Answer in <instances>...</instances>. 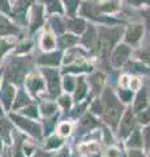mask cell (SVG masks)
I'll return each mask as SVG.
<instances>
[{
    "mask_svg": "<svg viewBox=\"0 0 150 157\" xmlns=\"http://www.w3.org/2000/svg\"><path fill=\"white\" fill-rule=\"evenodd\" d=\"M128 157H144V155L140 151H130Z\"/></svg>",
    "mask_w": 150,
    "mask_h": 157,
    "instance_id": "obj_43",
    "label": "cell"
},
{
    "mask_svg": "<svg viewBox=\"0 0 150 157\" xmlns=\"http://www.w3.org/2000/svg\"><path fill=\"white\" fill-rule=\"evenodd\" d=\"M107 156H108V157H119V152H118V149H115V148L108 149Z\"/></svg>",
    "mask_w": 150,
    "mask_h": 157,
    "instance_id": "obj_44",
    "label": "cell"
},
{
    "mask_svg": "<svg viewBox=\"0 0 150 157\" xmlns=\"http://www.w3.org/2000/svg\"><path fill=\"white\" fill-rule=\"evenodd\" d=\"M140 59L144 62H146L150 64V48H146V50H142V51H140Z\"/></svg>",
    "mask_w": 150,
    "mask_h": 157,
    "instance_id": "obj_33",
    "label": "cell"
},
{
    "mask_svg": "<svg viewBox=\"0 0 150 157\" xmlns=\"http://www.w3.org/2000/svg\"><path fill=\"white\" fill-rule=\"evenodd\" d=\"M45 75L47 77V82H48V89L52 96L59 94L60 92V80H59V73L54 70H43Z\"/></svg>",
    "mask_w": 150,
    "mask_h": 157,
    "instance_id": "obj_5",
    "label": "cell"
},
{
    "mask_svg": "<svg viewBox=\"0 0 150 157\" xmlns=\"http://www.w3.org/2000/svg\"><path fill=\"white\" fill-rule=\"evenodd\" d=\"M61 144V140L59 139L57 136H54V137H51L50 140L47 141V144H46V148L47 149H52V148H57Z\"/></svg>",
    "mask_w": 150,
    "mask_h": 157,
    "instance_id": "obj_28",
    "label": "cell"
},
{
    "mask_svg": "<svg viewBox=\"0 0 150 157\" xmlns=\"http://www.w3.org/2000/svg\"><path fill=\"white\" fill-rule=\"evenodd\" d=\"M24 73H25V68L22 62H13L7 70V80L12 82H20L24 78Z\"/></svg>",
    "mask_w": 150,
    "mask_h": 157,
    "instance_id": "obj_3",
    "label": "cell"
},
{
    "mask_svg": "<svg viewBox=\"0 0 150 157\" xmlns=\"http://www.w3.org/2000/svg\"><path fill=\"white\" fill-rule=\"evenodd\" d=\"M90 71V67H86V66H82V67H68L67 70H64V72H80V71Z\"/></svg>",
    "mask_w": 150,
    "mask_h": 157,
    "instance_id": "obj_35",
    "label": "cell"
},
{
    "mask_svg": "<svg viewBox=\"0 0 150 157\" xmlns=\"http://www.w3.org/2000/svg\"><path fill=\"white\" fill-rule=\"evenodd\" d=\"M48 9L51 12H61V7H60V3L59 0H46Z\"/></svg>",
    "mask_w": 150,
    "mask_h": 157,
    "instance_id": "obj_26",
    "label": "cell"
},
{
    "mask_svg": "<svg viewBox=\"0 0 150 157\" xmlns=\"http://www.w3.org/2000/svg\"><path fill=\"white\" fill-rule=\"evenodd\" d=\"M68 156H69V155H68V149H63L56 157H68Z\"/></svg>",
    "mask_w": 150,
    "mask_h": 157,
    "instance_id": "obj_46",
    "label": "cell"
},
{
    "mask_svg": "<svg viewBox=\"0 0 150 157\" xmlns=\"http://www.w3.org/2000/svg\"><path fill=\"white\" fill-rule=\"evenodd\" d=\"M146 104H148V101H146V92L141 90L138 93L137 98H136V102H134V111H136V113L142 111L145 107H146Z\"/></svg>",
    "mask_w": 150,
    "mask_h": 157,
    "instance_id": "obj_12",
    "label": "cell"
},
{
    "mask_svg": "<svg viewBox=\"0 0 150 157\" xmlns=\"http://www.w3.org/2000/svg\"><path fill=\"white\" fill-rule=\"evenodd\" d=\"M85 93H86V85H85L84 80H82V77H80L79 78V88H77L76 94H75V100L76 101H81L82 97L85 96Z\"/></svg>",
    "mask_w": 150,
    "mask_h": 157,
    "instance_id": "obj_18",
    "label": "cell"
},
{
    "mask_svg": "<svg viewBox=\"0 0 150 157\" xmlns=\"http://www.w3.org/2000/svg\"><path fill=\"white\" fill-rule=\"evenodd\" d=\"M24 113H25V114H27V115H31V117H37V114H38V113H37V109H35L34 106L27 107V109L24 111Z\"/></svg>",
    "mask_w": 150,
    "mask_h": 157,
    "instance_id": "obj_41",
    "label": "cell"
},
{
    "mask_svg": "<svg viewBox=\"0 0 150 157\" xmlns=\"http://www.w3.org/2000/svg\"><path fill=\"white\" fill-rule=\"evenodd\" d=\"M133 126H134V121H133V115H132V111L127 110L125 111V114L122 119V124H120V135L123 137L128 136L130 134V130H133Z\"/></svg>",
    "mask_w": 150,
    "mask_h": 157,
    "instance_id": "obj_6",
    "label": "cell"
},
{
    "mask_svg": "<svg viewBox=\"0 0 150 157\" xmlns=\"http://www.w3.org/2000/svg\"><path fill=\"white\" fill-rule=\"evenodd\" d=\"M128 84V77L127 76H124L123 77V80H122V85H127Z\"/></svg>",
    "mask_w": 150,
    "mask_h": 157,
    "instance_id": "obj_51",
    "label": "cell"
},
{
    "mask_svg": "<svg viewBox=\"0 0 150 157\" xmlns=\"http://www.w3.org/2000/svg\"><path fill=\"white\" fill-rule=\"evenodd\" d=\"M144 14H145V18H146V21H148V24H149V25H150V9H149V11H146V12H145Z\"/></svg>",
    "mask_w": 150,
    "mask_h": 157,
    "instance_id": "obj_48",
    "label": "cell"
},
{
    "mask_svg": "<svg viewBox=\"0 0 150 157\" xmlns=\"http://www.w3.org/2000/svg\"><path fill=\"white\" fill-rule=\"evenodd\" d=\"M120 97H122V100L123 101H129L130 100V97H132V93L130 92H125V90H120Z\"/></svg>",
    "mask_w": 150,
    "mask_h": 157,
    "instance_id": "obj_40",
    "label": "cell"
},
{
    "mask_svg": "<svg viewBox=\"0 0 150 157\" xmlns=\"http://www.w3.org/2000/svg\"><path fill=\"white\" fill-rule=\"evenodd\" d=\"M60 56L61 54L60 52H52V54H47V55H42L38 62L41 64H52V66H57L60 62Z\"/></svg>",
    "mask_w": 150,
    "mask_h": 157,
    "instance_id": "obj_9",
    "label": "cell"
},
{
    "mask_svg": "<svg viewBox=\"0 0 150 157\" xmlns=\"http://www.w3.org/2000/svg\"><path fill=\"white\" fill-rule=\"evenodd\" d=\"M9 131H11V124H9V122H7L5 119H0V134H2V136L5 139L7 143H11Z\"/></svg>",
    "mask_w": 150,
    "mask_h": 157,
    "instance_id": "obj_16",
    "label": "cell"
},
{
    "mask_svg": "<svg viewBox=\"0 0 150 157\" xmlns=\"http://www.w3.org/2000/svg\"><path fill=\"white\" fill-rule=\"evenodd\" d=\"M144 136H145V143H146V147L149 148V147H150V126L145 128V131H144Z\"/></svg>",
    "mask_w": 150,
    "mask_h": 157,
    "instance_id": "obj_38",
    "label": "cell"
},
{
    "mask_svg": "<svg viewBox=\"0 0 150 157\" xmlns=\"http://www.w3.org/2000/svg\"><path fill=\"white\" fill-rule=\"evenodd\" d=\"M103 104H104V121L111 126H116L120 119V114L123 111V106L120 105L118 98L110 89H106L103 93Z\"/></svg>",
    "mask_w": 150,
    "mask_h": 157,
    "instance_id": "obj_1",
    "label": "cell"
},
{
    "mask_svg": "<svg viewBox=\"0 0 150 157\" xmlns=\"http://www.w3.org/2000/svg\"><path fill=\"white\" fill-rule=\"evenodd\" d=\"M93 111L94 113H102V109H101L99 102H95V104L93 105Z\"/></svg>",
    "mask_w": 150,
    "mask_h": 157,
    "instance_id": "obj_45",
    "label": "cell"
},
{
    "mask_svg": "<svg viewBox=\"0 0 150 157\" xmlns=\"http://www.w3.org/2000/svg\"><path fill=\"white\" fill-rule=\"evenodd\" d=\"M80 151L84 153H93V152L98 151V144L95 143H89V144H82L80 147Z\"/></svg>",
    "mask_w": 150,
    "mask_h": 157,
    "instance_id": "obj_25",
    "label": "cell"
},
{
    "mask_svg": "<svg viewBox=\"0 0 150 157\" xmlns=\"http://www.w3.org/2000/svg\"><path fill=\"white\" fill-rule=\"evenodd\" d=\"M67 25H68V29L73 30L75 33H81L85 29V22L82 20H69Z\"/></svg>",
    "mask_w": 150,
    "mask_h": 157,
    "instance_id": "obj_15",
    "label": "cell"
},
{
    "mask_svg": "<svg viewBox=\"0 0 150 157\" xmlns=\"http://www.w3.org/2000/svg\"><path fill=\"white\" fill-rule=\"evenodd\" d=\"M141 136H140V132L136 130L133 132V135L129 137L128 141V147H141Z\"/></svg>",
    "mask_w": 150,
    "mask_h": 157,
    "instance_id": "obj_20",
    "label": "cell"
},
{
    "mask_svg": "<svg viewBox=\"0 0 150 157\" xmlns=\"http://www.w3.org/2000/svg\"><path fill=\"white\" fill-rule=\"evenodd\" d=\"M34 157H50V156H48L47 153H45V152H38Z\"/></svg>",
    "mask_w": 150,
    "mask_h": 157,
    "instance_id": "obj_50",
    "label": "cell"
},
{
    "mask_svg": "<svg viewBox=\"0 0 150 157\" xmlns=\"http://www.w3.org/2000/svg\"><path fill=\"white\" fill-rule=\"evenodd\" d=\"M130 86H132V89H137V86H138V81H137V80H133L132 82H130Z\"/></svg>",
    "mask_w": 150,
    "mask_h": 157,
    "instance_id": "obj_49",
    "label": "cell"
},
{
    "mask_svg": "<svg viewBox=\"0 0 150 157\" xmlns=\"http://www.w3.org/2000/svg\"><path fill=\"white\" fill-rule=\"evenodd\" d=\"M26 104H29L27 96H26L24 92H20V93H18V97H17L16 104H14V109H16V107H20V106H22V105H26Z\"/></svg>",
    "mask_w": 150,
    "mask_h": 157,
    "instance_id": "obj_27",
    "label": "cell"
},
{
    "mask_svg": "<svg viewBox=\"0 0 150 157\" xmlns=\"http://www.w3.org/2000/svg\"><path fill=\"white\" fill-rule=\"evenodd\" d=\"M95 41H97V37H95V30H94V28L89 26L88 32H86L85 37H84V39H82V43H84L85 46H88V47H93Z\"/></svg>",
    "mask_w": 150,
    "mask_h": 157,
    "instance_id": "obj_14",
    "label": "cell"
},
{
    "mask_svg": "<svg viewBox=\"0 0 150 157\" xmlns=\"http://www.w3.org/2000/svg\"><path fill=\"white\" fill-rule=\"evenodd\" d=\"M128 55H129V48L125 46V45H120L115 50L114 55H112V63H114V66L120 67L125 60H127Z\"/></svg>",
    "mask_w": 150,
    "mask_h": 157,
    "instance_id": "obj_7",
    "label": "cell"
},
{
    "mask_svg": "<svg viewBox=\"0 0 150 157\" xmlns=\"http://www.w3.org/2000/svg\"><path fill=\"white\" fill-rule=\"evenodd\" d=\"M60 104L64 106V109H69L71 107V98L68 96H63L60 98Z\"/></svg>",
    "mask_w": 150,
    "mask_h": 157,
    "instance_id": "obj_36",
    "label": "cell"
},
{
    "mask_svg": "<svg viewBox=\"0 0 150 157\" xmlns=\"http://www.w3.org/2000/svg\"><path fill=\"white\" fill-rule=\"evenodd\" d=\"M52 25H54V30L56 33H61L63 30H64V26H63V24L60 22L59 18H52Z\"/></svg>",
    "mask_w": 150,
    "mask_h": 157,
    "instance_id": "obj_32",
    "label": "cell"
},
{
    "mask_svg": "<svg viewBox=\"0 0 150 157\" xmlns=\"http://www.w3.org/2000/svg\"><path fill=\"white\" fill-rule=\"evenodd\" d=\"M138 121L141 123H149L150 122V110H146V111H140V115H138Z\"/></svg>",
    "mask_w": 150,
    "mask_h": 157,
    "instance_id": "obj_30",
    "label": "cell"
},
{
    "mask_svg": "<svg viewBox=\"0 0 150 157\" xmlns=\"http://www.w3.org/2000/svg\"><path fill=\"white\" fill-rule=\"evenodd\" d=\"M76 42H77V38L73 36H63L60 38V45L63 47H69L72 45H75Z\"/></svg>",
    "mask_w": 150,
    "mask_h": 157,
    "instance_id": "obj_21",
    "label": "cell"
},
{
    "mask_svg": "<svg viewBox=\"0 0 150 157\" xmlns=\"http://www.w3.org/2000/svg\"><path fill=\"white\" fill-rule=\"evenodd\" d=\"M0 9L4 12H9V6H8V0H0Z\"/></svg>",
    "mask_w": 150,
    "mask_h": 157,
    "instance_id": "obj_42",
    "label": "cell"
},
{
    "mask_svg": "<svg viewBox=\"0 0 150 157\" xmlns=\"http://www.w3.org/2000/svg\"><path fill=\"white\" fill-rule=\"evenodd\" d=\"M43 21V17H42V9L41 7L35 8V12H34V17H33V22H31V30L34 32L35 29L39 28V25Z\"/></svg>",
    "mask_w": 150,
    "mask_h": 157,
    "instance_id": "obj_17",
    "label": "cell"
},
{
    "mask_svg": "<svg viewBox=\"0 0 150 157\" xmlns=\"http://www.w3.org/2000/svg\"><path fill=\"white\" fill-rule=\"evenodd\" d=\"M8 48H9V45H8L5 41H0V58L3 56V54L5 52Z\"/></svg>",
    "mask_w": 150,
    "mask_h": 157,
    "instance_id": "obj_39",
    "label": "cell"
},
{
    "mask_svg": "<svg viewBox=\"0 0 150 157\" xmlns=\"http://www.w3.org/2000/svg\"><path fill=\"white\" fill-rule=\"evenodd\" d=\"M27 86L33 93H37L38 90H41L43 88V81L38 76H30L27 80Z\"/></svg>",
    "mask_w": 150,
    "mask_h": 157,
    "instance_id": "obj_13",
    "label": "cell"
},
{
    "mask_svg": "<svg viewBox=\"0 0 150 157\" xmlns=\"http://www.w3.org/2000/svg\"><path fill=\"white\" fill-rule=\"evenodd\" d=\"M129 3H132V4H136V6H138V4H141L144 2H149V0H128Z\"/></svg>",
    "mask_w": 150,
    "mask_h": 157,
    "instance_id": "obj_47",
    "label": "cell"
},
{
    "mask_svg": "<svg viewBox=\"0 0 150 157\" xmlns=\"http://www.w3.org/2000/svg\"><path fill=\"white\" fill-rule=\"evenodd\" d=\"M64 88H65V90H73V88H75V82H73V78L72 77H65L64 78Z\"/></svg>",
    "mask_w": 150,
    "mask_h": 157,
    "instance_id": "obj_34",
    "label": "cell"
},
{
    "mask_svg": "<svg viewBox=\"0 0 150 157\" xmlns=\"http://www.w3.org/2000/svg\"><path fill=\"white\" fill-rule=\"evenodd\" d=\"M54 46H55V42H54V39H52V37L46 34L42 39V47L45 48V50H51Z\"/></svg>",
    "mask_w": 150,
    "mask_h": 157,
    "instance_id": "obj_24",
    "label": "cell"
},
{
    "mask_svg": "<svg viewBox=\"0 0 150 157\" xmlns=\"http://www.w3.org/2000/svg\"><path fill=\"white\" fill-rule=\"evenodd\" d=\"M95 126H97V121L90 115H86L84 119L81 121L82 130H90V128H93V127H95Z\"/></svg>",
    "mask_w": 150,
    "mask_h": 157,
    "instance_id": "obj_19",
    "label": "cell"
},
{
    "mask_svg": "<svg viewBox=\"0 0 150 157\" xmlns=\"http://www.w3.org/2000/svg\"><path fill=\"white\" fill-rule=\"evenodd\" d=\"M122 30L119 29H101V37H99V42H101V46H102V51L106 55L112 47L118 38L120 36Z\"/></svg>",
    "mask_w": 150,
    "mask_h": 157,
    "instance_id": "obj_2",
    "label": "cell"
},
{
    "mask_svg": "<svg viewBox=\"0 0 150 157\" xmlns=\"http://www.w3.org/2000/svg\"><path fill=\"white\" fill-rule=\"evenodd\" d=\"M13 97H14V89L11 85L4 84L3 92H2V98H3V104H4V106H5L7 109L9 107V105H11Z\"/></svg>",
    "mask_w": 150,
    "mask_h": 157,
    "instance_id": "obj_10",
    "label": "cell"
},
{
    "mask_svg": "<svg viewBox=\"0 0 150 157\" xmlns=\"http://www.w3.org/2000/svg\"><path fill=\"white\" fill-rule=\"evenodd\" d=\"M142 34V26L141 25H132L129 29L127 34H125V41L129 42V43H136Z\"/></svg>",
    "mask_w": 150,
    "mask_h": 157,
    "instance_id": "obj_8",
    "label": "cell"
},
{
    "mask_svg": "<svg viewBox=\"0 0 150 157\" xmlns=\"http://www.w3.org/2000/svg\"><path fill=\"white\" fill-rule=\"evenodd\" d=\"M90 81H91V84L94 85L95 90H99L101 86H102V84H103V76L101 75V73H95V75L90 78Z\"/></svg>",
    "mask_w": 150,
    "mask_h": 157,
    "instance_id": "obj_23",
    "label": "cell"
},
{
    "mask_svg": "<svg viewBox=\"0 0 150 157\" xmlns=\"http://www.w3.org/2000/svg\"><path fill=\"white\" fill-rule=\"evenodd\" d=\"M16 33H17V29L8 20L0 16V36H4V34H16Z\"/></svg>",
    "mask_w": 150,
    "mask_h": 157,
    "instance_id": "obj_11",
    "label": "cell"
},
{
    "mask_svg": "<svg viewBox=\"0 0 150 157\" xmlns=\"http://www.w3.org/2000/svg\"><path fill=\"white\" fill-rule=\"evenodd\" d=\"M59 131L61 135H68L71 132V126L68 123H63L60 127H59Z\"/></svg>",
    "mask_w": 150,
    "mask_h": 157,
    "instance_id": "obj_37",
    "label": "cell"
},
{
    "mask_svg": "<svg viewBox=\"0 0 150 157\" xmlns=\"http://www.w3.org/2000/svg\"><path fill=\"white\" fill-rule=\"evenodd\" d=\"M12 119L16 122V123L21 127V128H24L25 131H27L30 135L33 136H41V127L38 126L37 123H34V122H31V121H27L25 119V118H22V117H18V115H14L12 114Z\"/></svg>",
    "mask_w": 150,
    "mask_h": 157,
    "instance_id": "obj_4",
    "label": "cell"
},
{
    "mask_svg": "<svg viewBox=\"0 0 150 157\" xmlns=\"http://www.w3.org/2000/svg\"><path fill=\"white\" fill-rule=\"evenodd\" d=\"M55 110H56V106L54 104H45L42 106V111H43V114H46V115L52 114Z\"/></svg>",
    "mask_w": 150,
    "mask_h": 157,
    "instance_id": "obj_31",
    "label": "cell"
},
{
    "mask_svg": "<svg viewBox=\"0 0 150 157\" xmlns=\"http://www.w3.org/2000/svg\"><path fill=\"white\" fill-rule=\"evenodd\" d=\"M30 3H33V0H18L14 9H16L17 13H24L26 11V8L29 7V4Z\"/></svg>",
    "mask_w": 150,
    "mask_h": 157,
    "instance_id": "obj_22",
    "label": "cell"
},
{
    "mask_svg": "<svg viewBox=\"0 0 150 157\" xmlns=\"http://www.w3.org/2000/svg\"><path fill=\"white\" fill-rule=\"evenodd\" d=\"M2 114H3V111H2V110H0V115H2Z\"/></svg>",
    "mask_w": 150,
    "mask_h": 157,
    "instance_id": "obj_52",
    "label": "cell"
},
{
    "mask_svg": "<svg viewBox=\"0 0 150 157\" xmlns=\"http://www.w3.org/2000/svg\"><path fill=\"white\" fill-rule=\"evenodd\" d=\"M64 2L67 3V8H68V12L72 14L75 13L77 6H79V2L80 0H64Z\"/></svg>",
    "mask_w": 150,
    "mask_h": 157,
    "instance_id": "obj_29",
    "label": "cell"
}]
</instances>
